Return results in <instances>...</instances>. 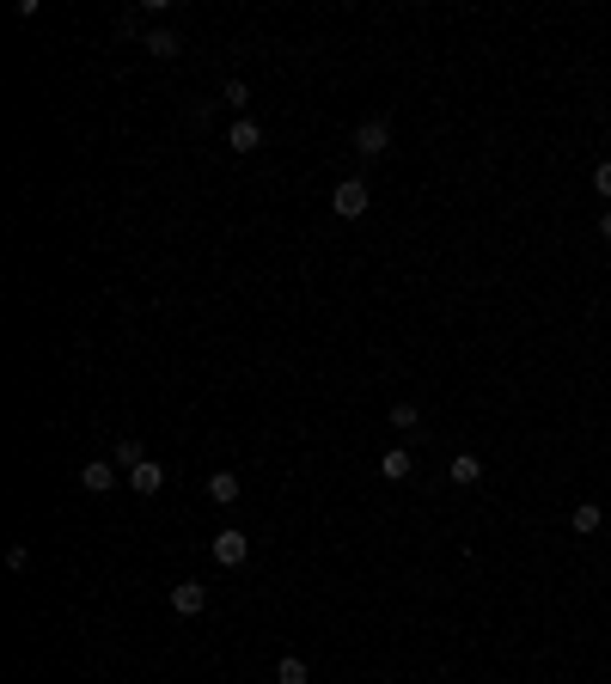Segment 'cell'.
<instances>
[{
  "mask_svg": "<svg viewBox=\"0 0 611 684\" xmlns=\"http://www.w3.org/2000/svg\"><path fill=\"white\" fill-rule=\"evenodd\" d=\"M330 208H337L343 221H361L367 208H373V190H367V178H343L337 190H330Z\"/></svg>",
  "mask_w": 611,
  "mask_h": 684,
  "instance_id": "6da1fadb",
  "label": "cell"
},
{
  "mask_svg": "<svg viewBox=\"0 0 611 684\" xmlns=\"http://www.w3.org/2000/svg\"><path fill=\"white\" fill-rule=\"evenodd\" d=\"M386 147H391V122L386 117H367L361 129H355V153H361V160H379Z\"/></svg>",
  "mask_w": 611,
  "mask_h": 684,
  "instance_id": "7a4b0ae2",
  "label": "cell"
},
{
  "mask_svg": "<svg viewBox=\"0 0 611 684\" xmlns=\"http://www.w3.org/2000/svg\"><path fill=\"white\" fill-rule=\"evenodd\" d=\"M208 550H214V563H221V568H239L244 556H251V538H244L239 525H226V532H214V544H208Z\"/></svg>",
  "mask_w": 611,
  "mask_h": 684,
  "instance_id": "3957f363",
  "label": "cell"
},
{
  "mask_svg": "<svg viewBox=\"0 0 611 684\" xmlns=\"http://www.w3.org/2000/svg\"><path fill=\"white\" fill-rule=\"evenodd\" d=\"M80 489L86 495H110V489H117V464L110 459H86L80 464Z\"/></svg>",
  "mask_w": 611,
  "mask_h": 684,
  "instance_id": "277c9868",
  "label": "cell"
},
{
  "mask_svg": "<svg viewBox=\"0 0 611 684\" xmlns=\"http://www.w3.org/2000/svg\"><path fill=\"white\" fill-rule=\"evenodd\" d=\"M226 147H233V153H257V147H264V122L233 117V129H226Z\"/></svg>",
  "mask_w": 611,
  "mask_h": 684,
  "instance_id": "5b68a950",
  "label": "cell"
},
{
  "mask_svg": "<svg viewBox=\"0 0 611 684\" xmlns=\"http://www.w3.org/2000/svg\"><path fill=\"white\" fill-rule=\"evenodd\" d=\"M202 605H208V586L202 581H178V586H171V611H178V617H196Z\"/></svg>",
  "mask_w": 611,
  "mask_h": 684,
  "instance_id": "8992f818",
  "label": "cell"
},
{
  "mask_svg": "<svg viewBox=\"0 0 611 684\" xmlns=\"http://www.w3.org/2000/svg\"><path fill=\"white\" fill-rule=\"evenodd\" d=\"M409 471H416L409 446H386V452H379V477H386V483H404Z\"/></svg>",
  "mask_w": 611,
  "mask_h": 684,
  "instance_id": "52a82bcc",
  "label": "cell"
},
{
  "mask_svg": "<svg viewBox=\"0 0 611 684\" xmlns=\"http://www.w3.org/2000/svg\"><path fill=\"white\" fill-rule=\"evenodd\" d=\"M129 489H135V495H160V489H165V464L160 459L135 464V471H129Z\"/></svg>",
  "mask_w": 611,
  "mask_h": 684,
  "instance_id": "ba28073f",
  "label": "cell"
},
{
  "mask_svg": "<svg viewBox=\"0 0 611 684\" xmlns=\"http://www.w3.org/2000/svg\"><path fill=\"white\" fill-rule=\"evenodd\" d=\"M141 49H147V56H160V61H171V56L183 49V37L171 31V25H160V31H147V43H141Z\"/></svg>",
  "mask_w": 611,
  "mask_h": 684,
  "instance_id": "9c48e42d",
  "label": "cell"
},
{
  "mask_svg": "<svg viewBox=\"0 0 611 684\" xmlns=\"http://www.w3.org/2000/svg\"><path fill=\"white\" fill-rule=\"evenodd\" d=\"M208 502L233 507V502H239V477H233V471H214V477H208Z\"/></svg>",
  "mask_w": 611,
  "mask_h": 684,
  "instance_id": "30bf717a",
  "label": "cell"
},
{
  "mask_svg": "<svg viewBox=\"0 0 611 684\" xmlns=\"http://www.w3.org/2000/svg\"><path fill=\"white\" fill-rule=\"evenodd\" d=\"M447 477L452 483H477V477H483V459H477V452H459V459L447 464Z\"/></svg>",
  "mask_w": 611,
  "mask_h": 684,
  "instance_id": "8fae6325",
  "label": "cell"
},
{
  "mask_svg": "<svg viewBox=\"0 0 611 684\" xmlns=\"http://www.w3.org/2000/svg\"><path fill=\"white\" fill-rule=\"evenodd\" d=\"M110 464H117V471H135V464H147L141 440H117V446H110Z\"/></svg>",
  "mask_w": 611,
  "mask_h": 684,
  "instance_id": "7c38bea8",
  "label": "cell"
},
{
  "mask_svg": "<svg viewBox=\"0 0 611 684\" xmlns=\"http://www.w3.org/2000/svg\"><path fill=\"white\" fill-rule=\"evenodd\" d=\"M306 679H312V672H306L300 654H282V660H275V684H306Z\"/></svg>",
  "mask_w": 611,
  "mask_h": 684,
  "instance_id": "4fadbf2b",
  "label": "cell"
},
{
  "mask_svg": "<svg viewBox=\"0 0 611 684\" xmlns=\"http://www.w3.org/2000/svg\"><path fill=\"white\" fill-rule=\"evenodd\" d=\"M575 532H581V538H587V532H599V520H606V513H599V502H575Z\"/></svg>",
  "mask_w": 611,
  "mask_h": 684,
  "instance_id": "5bb4252c",
  "label": "cell"
},
{
  "mask_svg": "<svg viewBox=\"0 0 611 684\" xmlns=\"http://www.w3.org/2000/svg\"><path fill=\"white\" fill-rule=\"evenodd\" d=\"M416 422H422V409H416V403H391V428H398V434H409Z\"/></svg>",
  "mask_w": 611,
  "mask_h": 684,
  "instance_id": "9a60e30c",
  "label": "cell"
},
{
  "mask_svg": "<svg viewBox=\"0 0 611 684\" xmlns=\"http://www.w3.org/2000/svg\"><path fill=\"white\" fill-rule=\"evenodd\" d=\"M226 104H233V110H244V104H251V92H244V80H226Z\"/></svg>",
  "mask_w": 611,
  "mask_h": 684,
  "instance_id": "2e32d148",
  "label": "cell"
},
{
  "mask_svg": "<svg viewBox=\"0 0 611 684\" xmlns=\"http://www.w3.org/2000/svg\"><path fill=\"white\" fill-rule=\"evenodd\" d=\"M593 190H599V196H611V160L593 165Z\"/></svg>",
  "mask_w": 611,
  "mask_h": 684,
  "instance_id": "e0dca14e",
  "label": "cell"
},
{
  "mask_svg": "<svg viewBox=\"0 0 611 684\" xmlns=\"http://www.w3.org/2000/svg\"><path fill=\"white\" fill-rule=\"evenodd\" d=\"M599 239H611V208H606V214H599Z\"/></svg>",
  "mask_w": 611,
  "mask_h": 684,
  "instance_id": "ac0fdd59",
  "label": "cell"
}]
</instances>
